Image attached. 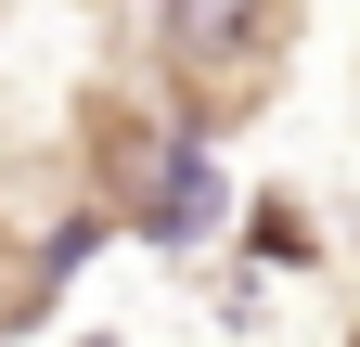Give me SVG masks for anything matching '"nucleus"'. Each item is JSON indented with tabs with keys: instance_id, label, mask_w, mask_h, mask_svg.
Instances as JSON below:
<instances>
[{
	"instance_id": "f257e3e1",
	"label": "nucleus",
	"mask_w": 360,
	"mask_h": 347,
	"mask_svg": "<svg viewBox=\"0 0 360 347\" xmlns=\"http://www.w3.org/2000/svg\"><path fill=\"white\" fill-rule=\"evenodd\" d=\"M283 39H296L283 0H167V65H180V103H193L206 129H232V116L270 103Z\"/></svg>"
},
{
	"instance_id": "f03ea898",
	"label": "nucleus",
	"mask_w": 360,
	"mask_h": 347,
	"mask_svg": "<svg viewBox=\"0 0 360 347\" xmlns=\"http://www.w3.org/2000/svg\"><path fill=\"white\" fill-rule=\"evenodd\" d=\"M206 219H219V181H206V155H180V167H167V193H155V232H167V244H193Z\"/></svg>"
}]
</instances>
